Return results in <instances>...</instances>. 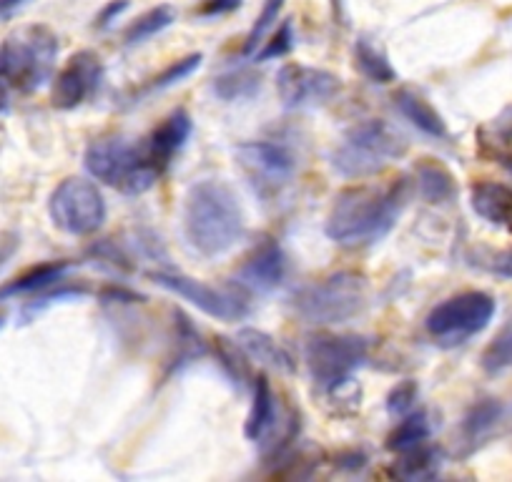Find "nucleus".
I'll list each match as a JSON object with an SVG mask.
<instances>
[{"label":"nucleus","mask_w":512,"mask_h":482,"mask_svg":"<svg viewBox=\"0 0 512 482\" xmlns=\"http://www.w3.org/2000/svg\"><path fill=\"white\" fill-rule=\"evenodd\" d=\"M410 196L407 179L390 186H352L334 199L327 236L342 247H369L390 234Z\"/></svg>","instance_id":"obj_1"},{"label":"nucleus","mask_w":512,"mask_h":482,"mask_svg":"<svg viewBox=\"0 0 512 482\" xmlns=\"http://www.w3.org/2000/svg\"><path fill=\"white\" fill-rule=\"evenodd\" d=\"M184 231L191 247L204 257H221L244 236V211L234 191L221 181H199L184 204Z\"/></svg>","instance_id":"obj_2"},{"label":"nucleus","mask_w":512,"mask_h":482,"mask_svg":"<svg viewBox=\"0 0 512 482\" xmlns=\"http://www.w3.org/2000/svg\"><path fill=\"white\" fill-rule=\"evenodd\" d=\"M407 151V139L387 121L369 118L347 131L339 149L332 154V166L347 179H367Z\"/></svg>","instance_id":"obj_3"},{"label":"nucleus","mask_w":512,"mask_h":482,"mask_svg":"<svg viewBox=\"0 0 512 482\" xmlns=\"http://www.w3.org/2000/svg\"><path fill=\"white\" fill-rule=\"evenodd\" d=\"M58 38L46 26H28L0 43V78L21 91H36L53 76Z\"/></svg>","instance_id":"obj_4"},{"label":"nucleus","mask_w":512,"mask_h":482,"mask_svg":"<svg viewBox=\"0 0 512 482\" xmlns=\"http://www.w3.org/2000/svg\"><path fill=\"white\" fill-rule=\"evenodd\" d=\"M83 161L93 179L103 181L123 194H144L161 176V169L146 156L144 146L136 149L123 139L93 141L86 149Z\"/></svg>","instance_id":"obj_5"},{"label":"nucleus","mask_w":512,"mask_h":482,"mask_svg":"<svg viewBox=\"0 0 512 482\" xmlns=\"http://www.w3.org/2000/svg\"><path fill=\"white\" fill-rule=\"evenodd\" d=\"M364 299V277L354 272H337L294 294V309L309 324H344L362 312Z\"/></svg>","instance_id":"obj_6"},{"label":"nucleus","mask_w":512,"mask_h":482,"mask_svg":"<svg viewBox=\"0 0 512 482\" xmlns=\"http://www.w3.org/2000/svg\"><path fill=\"white\" fill-rule=\"evenodd\" d=\"M495 317V299L485 292H465L437 304L427 314V334L440 347H457L480 334Z\"/></svg>","instance_id":"obj_7"},{"label":"nucleus","mask_w":512,"mask_h":482,"mask_svg":"<svg viewBox=\"0 0 512 482\" xmlns=\"http://www.w3.org/2000/svg\"><path fill=\"white\" fill-rule=\"evenodd\" d=\"M367 339L357 334H314L307 342V367L324 390H337L367 359Z\"/></svg>","instance_id":"obj_8"},{"label":"nucleus","mask_w":512,"mask_h":482,"mask_svg":"<svg viewBox=\"0 0 512 482\" xmlns=\"http://www.w3.org/2000/svg\"><path fill=\"white\" fill-rule=\"evenodd\" d=\"M53 224L73 236H88L106 221V201L93 181L71 176L61 181L48 201Z\"/></svg>","instance_id":"obj_9"},{"label":"nucleus","mask_w":512,"mask_h":482,"mask_svg":"<svg viewBox=\"0 0 512 482\" xmlns=\"http://www.w3.org/2000/svg\"><path fill=\"white\" fill-rule=\"evenodd\" d=\"M236 161L259 194H277L297 174V159L284 146L272 141H249L236 146Z\"/></svg>","instance_id":"obj_10"},{"label":"nucleus","mask_w":512,"mask_h":482,"mask_svg":"<svg viewBox=\"0 0 512 482\" xmlns=\"http://www.w3.org/2000/svg\"><path fill=\"white\" fill-rule=\"evenodd\" d=\"M159 287L169 289L176 297L186 299V302L194 304L196 309H201L209 317L221 319V322H241V319L249 314V302L241 292H231V289H214L209 284L199 282V279L184 277V274H166L156 272L151 274Z\"/></svg>","instance_id":"obj_11"},{"label":"nucleus","mask_w":512,"mask_h":482,"mask_svg":"<svg viewBox=\"0 0 512 482\" xmlns=\"http://www.w3.org/2000/svg\"><path fill=\"white\" fill-rule=\"evenodd\" d=\"M277 91L287 108L322 106V103L332 101L334 93L339 91V78L322 68L287 63L277 73Z\"/></svg>","instance_id":"obj_12"},{"label":"nucleus","mask_w":512,"mask_h":482,"mask_svg":"<svg viewBox=\"0 0 512 482\" xmlns=\"http://www.w3.org/2000/svg\"><path fill=\"white\" fill-rule=\"evenodd\" d=\"M103 81V63L93 51H78L53 81L51 101L56 108L71 111L81 106Z\"/></svg>","instance_id":"obj_13"},{"label":"nucleus","mask_w":512,"mask_h":482,"mask_svg":"<svg viewBox=\"0 0 512 482\" xmlns=\"http://www.w3.org/2000/svg\"><path fill=\"white\" fill-rule=\"evenodd\" d=\"M287 257L274 239H264L239 269V289L251 294H269L284 282Z\"/></svg>","instance_id":"obj_14"},{"label":"nucleus","mask_w":512,"mask_h":482,"mask_svg":"<svg viewBox=\"0 0 512 482\" xmlns=\"http://www.w3.org/2000/svg\"><path fill=\"white\" fill-rule=\"evenodd\" d=\"M191 136V118L186 111H176L166 118L164 124L146 139V156L159 166L161 171L169 166V161L184 149V144Z\"/></svg>","instance_id":"obj_15"},{"label":"nucleus","mask_w":512,"mask_h":482,"mask_svg":"<svg viewBox=\"0 0 512 482\" xmlns=\"http://www.w3.org/2000/svg\"><path fill=\"white\" fill-rule=\"evenodd\" d=\"M236 347H239L251 362H259V365H267L272 367V370L287 372V375H292L294 367H297L294 365L292 354H289L277 339H272L267 332H262V329H241V332L236 334Z\"/></svg>","instance_id":"obj_16"},{"label":"nucleus","mask_w":512,"mask_h":482,"mask_svg":"<svg viewBox=\"0 0 512 482\" xmlns=\"http://www.w3.org/2000/svg\"><path fill=\"white\" fill-rule=\"evenodd\" d=\"M472 209L477 216L497 226L512 224V189L497 181H480L470 191Z\"/></svg>","instance_id":"obj_17"},{"label":"nucleus","mask_w":512,"mask_h":482,"mask_svg":"<svg viewBox=\"0 0 512 482\" xmlns=\"http://www.w3.org/2000/svg\"><path fill=\"white\" fill-rule=\"evenodd\" d=\"M395 103L397 108H400L402 116H405L412 126H417L422 134L432 136V139H445V118L437 113V108L432 106L425 96H420L417 91H410V88H402V91L395 93Z\"/></svg>","instance_id":"obj_18"},{"label":"nucleus","mask_w":512,"mask_h":482,"mask_svg":"<svg viewBox=\"0 0 512 482\" xmlns=\"http://www.w3.org/2000/svg\"><path fill=\"white\" fill-rule=\"evenodd\" d=\"M277 420V397H274L272 385L264 375L254 380V402H251L249 417H246L244 435L254 442H262L269 435Z\"/></svg>","instance_id":"obj_19"},{"label":"nucleus","mask_w":512,"mask_h":482,"mask_svg":"<svg viewBox=\"0 0 512 482\" xmlns=\"http://www.w3.org/2000/svg\"><path fill=\"white\" fill-rule=\"evenodd\" d=\"M68 269L71 264L68 262H48V264H38V267L28 269L26 274H21L18 279H13L11 284L0 289V299L6 297H21V294H36V292H46V289L58 287L66 279Z\"/></svg>","instance_id":"obj_20"},{"label":"nucleus","mask_w":512,"mask_h":482,"mask_svg":"<svg viewBox=\"0 0 512 482\" xmlns=\"http://www.w3.org/2000/svg\"><path fill=\"white\" fill-rule=\"evenodd\" d=\"M440 462L442 452L425 442V445L415 447V450L400 452V460L395 462V475L410 482L432 480L440 472Z\"/></svg>","instance_id":"obj_21"},{"label":"nucleus","mask_w":512,"mask_h":482,"mask_svg":"<svg viewBox=\"0 0 512 482\" xmlns=\"http://www.w3.org/2000/svg\"><path fill=\"white\" fill-rule=\"evenodd\" d=\"M417 189H420L422 199L430 204H442V201L455 196V179L450 171L435 161H422L417 166Z\"/></svg>","instance_id":"obj_22"},{"label":"nucleus","mask_w":512,"mask_h":482,"mask_svg":"<svg viewBox=\"0 0 512 482\" xmlns=\"http://www.w3.org/2000/svg\"><path fill=\"white\" fill-rule=\"evenodd\" d=\"M427 440H430V420H427V415L425 412H410V415L402 417V422H397L392 435L387 437V447L400 455V452L425 445Z\"/></svg>","instance_id":"obj_23"},{"label":"nucleus","mask_w":512,"mask_h":482,"mask_svg":"<svg viewBox=\"0 0 512 482\" xmlns=\"http://www.w3.org/2000/svg\"><path fill=\"white\" fill-rule=\"evenodd\" d=\"M176 21V8L174 6H156L151 8V11H146L144 16L136 18L131 26L126 28V43L128 46H136V43H144L149 41V38L159 36L161 31H166V28L171 26V23Z\"/></svg>","instance_id":"obj_24"},{"label":"nucleus","mask_w":512,"mask_h":482,"mask_svg":"<svg viewBox=\"0 0 512 482\" xmlns=\"http://www.w3.org/2000/svg\"><path fill=\"white\" fill-rule=\"evenodd\" d=\"M354 58H357V66L369 81L374 83H392L397 78L395 68L390 66L387 56L382 51L372 46L367 38H359L357 46H354Z\"/></svg>","instance_id":"obj_25"},{"label":"nucleus","mask_w":512,"mask_h":482,"mask_svg":"<svg viewBox=\"0 0 512 482\" xmlns=\"http://www.w3.org/2000/svg\"><path fill=\"white\" fill-rule=\"evenodd\" d=\"M262 81L259 76L249 71H234L226 73V76H219L214 83L216 96L224 98V101H239V98H251L256 91H259Z\"/></svg>","instance_id":"obj_26"},{"label":"nucleus","mask_w":512,"mask_h":482,"mask_svg":"<svg viewBox=\"0 0 512 482\" xmlns=\"http://www.w3.org/2000/svg\"><path fill=\"white\" fill-rule=\"evenodd\" d=\"M512 367V322L497 334L490 342V347L482 354V370L487 375H500V372Z\"/></svg>","instance_id":"obj_27"},{"label":"nucleus","mask_w":512,"mask_h":482,"mask_svg":"<svg viewBox=\"0 0 512 482\" xmlns=\"http://www.w3.org/2000/svg\"><path fill=\"white\" fill-rule=\"evenodd\" d=\"M500 417V405L495 400H485L480 405H475L470 410V415L462 422V432H465L467 440H480L487 430L497 422Z\"/></svg>","instance_id":"obj_28"},{"label":"nucleus","mask_w":512,"mask_h":482,"mask_svg":"<svg viewBox=\"0 0 512 482\" xmlns=\"http://www.w3.org/2000/svg\"><path fill=\"white\" fill-rule=\"evenodd\" d=\"M294 48V28H292V21H284L282 26L277 28V33H274L272 38L267 41V46L262 48V51L256 53V61L264 63V61H272V58H282L287 56L289 51Z\"/></svg>","instance_id":"obj_29"},{"label":"nucleus","mask_w":512,"mask_h":482,"mask_svg":"<svg viewBox=\"0 0 512 482\" xmlns=\"http://www.w3.org/2000/svg\"><path fill=\"white\" fill-rule=\"evenodd\" d=\"M282 8H284V0H267V3H264L262 16L256 18L254 28H251V31H249V38H246V46H244L246 53L254 51L256 43H259L264 36H267L269 28H272L274 23H277V18H279V13H282Z\"/></svg>","instance_id":"obj_30"},{"label":"nucleus","mask_w":512,"mask_h":482,"mask_svg":"<svg viewBox=\"0 0 512 482\" xmlns=\"http://www.w3.org/2000/svg\"><path fill=\"white\" fill-rule=\"evenodd\" d=\"M201 61H204V56H201V53H191V56H186V58H181V61L171 63V66L166 68V71L161 73L159 78H156L154 86L156 88H169V86H174V83L184 81V78H189L191 73H194L196 68L201 66Z\"/></svg>","instance_id":"obj_31"},{"label":"nucleus","mask_w":512,"mask_h":482,"mask_svg":"<svg viewBox=\"0 0 512 482\" xmlns=\"http://www.w3.org/2000/svg\"><path fill=\"white\" fill-rule=\"evenodd\" d=\"M417 402V387L415 382H402L387 397V410H390L392 417H405L410 412H415Z\"/></svg>","instance_id":"obj_32"},{"label":"nucleus","mask_w":512,"mask_h":482,"mask_svg":"<svg viewBox=\"0 0 512 482\" xmlns=\"http://www.w3.org/2000/svg\"><path fill=\"white\" fill-rule=\"evenodd\" d=\"M241 6V0H204V6L199 8V16L214 18L224 16V13L236 11Z\"/></svg>","instance_id":"obj_33"},{"label":"nucleus","mask_w":512,"mask_h":482,"mask_svg":"<svg viewBox=\"0 0 512 482\" xmlns=\"http://www.w3.org/2000/svg\"><path fill=\"white\" fill-rule=\"evenodd\" d=\"M126 8H128V0H111V3H108V6L103 8L101 13H98L96 26L98 28H108L113 21H116L118 16H121L123 11H126Z\"/></svg>","instance_id":"obj_34"},{"label":"nucleus","mask_w":512,"mask_h":482,"mask_svg":"<svg viewBox=\"0 0 512 482\" xmlns=\"http://www.w3.org/2000/svg\"><path fill=\"white\" fill-rule=\"evenodd\" d=\"M490 269L495 274H500V277L512 279V249L495 254V257H492V262H490Z\"/></svg>","instance_id":"obj_35"},{"label":"nucleus","mask_w":512,"mask_h":482,"mask_svg":"<svg viewBox=\"0 0 512 482\" xmlns=\"http://www.w3.org/2000/svg\"><path fill=\"white\" fill-rule=\"evenodd\" d=\"M18 247V236L16 234H0V264L6 262Z\"/></svg>","instance_id":"obj_36"},{"label":"nucleus","mask_w":512,"mask_h":482,"mask_svg":"<svg viewBox=\"0 0 512 482\" xmlns=\"http://www.w3.org/2000/svg\"><path fill=\"white\" fill-rule=\"evenodd\" d=\"M26 3H28V0H0V18L13 16V13L21 11Z\"/></svg>","instance_id":"obj_37"},{"label":"nucleus","mask_w":512,"mask_h":482,"mask_svg":"<svg viewBox=\"0 0 512 482\" xmlns=\"http://www.w3.org/2000/svg\"><path fill=\"white\" fill-rule=\"evenodd\" d=\"M8 88H11V86H8V83L0 78V113L8 108V96H11V93H8Z\"/></svg>","instance_id":"obj_38"},{"label":"nucleus","mask_w":512,"mask_h":482,"mask_svg":"<svg viewBox=\"0 0 512 482\" xmlns=\"http://www.w3.org/2000/svg\"><path fill=\"white\" fill-rule=\"evenodd\" d=\"M505 169H507V171H510V174H512V154H510V156H507V159H505Z\"/></svg>","instance_id":"obj_39"}]
</instances>
